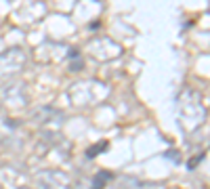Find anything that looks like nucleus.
<instances>
[{
  "instance_id": "obj_2",
  "label": "nucleus",
  "mask_w": 210,
  "mask_h": 189,
  "mask_svg": "<svg viewBox=\"0 0 210 189\" xmlns=\"http://www.w3.org/2000/svg\"><path fill=\"white\" fill-rule=\"evenodd\" d=\"M200 160H202V155H196V160H191V162H189V168H193Z\"/></svg>"
},
{
  "instance_id": "obj_1",
  "label": "nucleus",
  "mask_w": 210,
  "mask_h": 189,
  "mask_svg": "<svg viewBox=\"0 0 210 189\" xmlns=\"http://www.w3.org/2000/svg\"><path fill=\"white\" fill-rule=\"evenodd\" d=\"M103 149H107V143H99V145H92L88 151H86V158H95V155L99 154V151H103Z\"/></svg>"
}]
</instances>
